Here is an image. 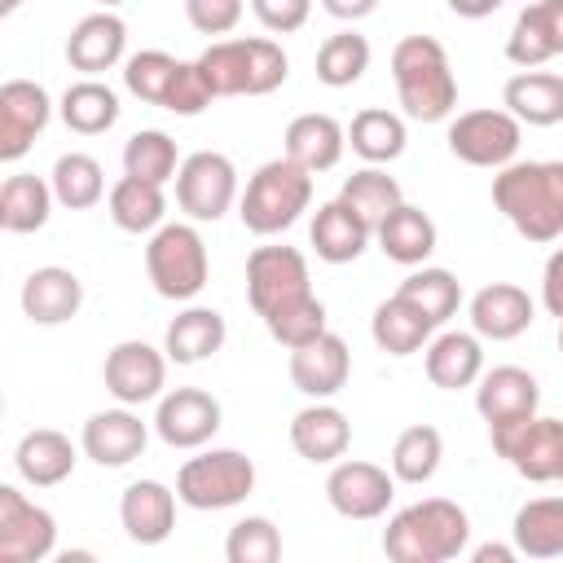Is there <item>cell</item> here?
I'll return each instance as SVG.
<instances>
[{
	"instance_id": "f546056e",
	"label": "cell",
	"mask_w": 563,
	"mask_h": 563,
	"mask_svg": "<svg viewBox=\"0 0 563 563\" xmlns=\"http://www.w3.org/2000/svg\"><path fill=\"white\" fill-rule=\"evenodd\" d=\"M435 220L422 211V207H413V202H400L378 229H374V242H378V251L391 260V264H405V268H418V264H427L431 260V251H435Z\"/></svg>"
},
{
	"instance_id": "ac0fdd59",
	"label": "cell",
	"mask_w": 563,
	"mask_h": 563,
	"mask_svg": "<svg viewBox=\"0 0 563 563\" xmlns=\"http://www.w3.org/2000/svg\"><path fill=\"white\" fill-rule=\"evenodd\" d=\"M128 53V22L114 9H97L88 18H79L66 35V62L70 70L97 79L106 70H114Z\"/></svg>"
},
{
	"instance_id": "f6af8a7d",
	"label": "cell",
	"mask_w": 563,
	"mask_h": 563,
	"mask_svg": "<svg viewBox=\"0 0 563 563\" xmlns=\"http://www.w3.org/2000/svg\"><path fill=\"white\" fill-rule=\"evenodd\" d=\"M224 559L229 563H277L282 559V532L264 515H246L229 528L224 537Z\"/></svg>"
},
{
	"instance_id": "cb8c5ba5",
	"label": "cell",
	"mask_w": 563,
	"mask_h": 563,
	"mask_svg": "<svg viewBox=\"0 0 563 563\" xmlns=\"http://www.w3.org/2000/svg\"><path fill=\"white\" fill-rule=\"evenodd\" d=\"M537 405H541V387L519 365H493L475 383V409H479V418L488 427L493 422H510V418H532Z\"/></svg>"
},
{
	"instance_id": "816d5d0a",
	"label": "cell",
	"mask_w": 563,
	"mask_h": 563,
	"mask_svg": "<svg viewBox=\"0 0 563 563\" xmlns=\"http://www.w3.org/2000/svg\"><path fill=\"white\" fill-rule=\"evenodd\" d=\"M541 303L550 317L563 321V246H554L545 268H541Z\"/></svg>"
},
{
	"instance_id": "681fc988",
	"label": "cell",
	"mask_w": 563,
	"mask_h": 563,
	"mask_svg": "<svg viewBox=\"0 0 563 563\" xmlns=\"http://www.w3.org/2000/svg\"><path fill=\"white\" fill-rule=\"evenodd\" d=\"M242 0H185V18L198 35H229L242 22Z\"/></svg>"
},
{
	"instance_id": "1f68e13d",
	"label": "cell",
	"mask_w": 563,
	"mask_h": 563,
	"mask_svg": "<svg viewBox=\"0 0 563 563\" xmlns=\"http://www.w3.org/2000/svg\"><path fill=\"white\" fill-rule=\"evenodd\" d=\"M229 339V325L216 308H185L167 321V334H163V352L167 361L176 365H198L207 356H216Z\"/></svg>"
},
{
	"instance_id": "d6986e66",
	"label": "cell",
	"mask_w": 563,
	"mask_h": 563,
	"mask_svg": "<svg viewBox=\"0 0 563 563\" xmlns=\"http://www.w3.org/2000/svg\"><path fill=\"white\" fill-rule=\"evenodd\" d=\"M347 378H352V352H347V343H343L334 330L317 334V339L303 343V347H290V383H295V391H303L308 400H330V396H339V391L347 387Z\"/></svg>"
},
{
	"instance_id": "8fae6325",
	"label": "cell",
	"mask_w": 563,
	"mask_h": 563,
	"mask_svg": "<svg viewBox=\"0 0 563 563\" xmlns=\"http://www.w3.org/2000/svg\"><path fill=\"white\" fill-rule=\"evenodd\" d=\"M238 198H242L238 194V167H233L229 154L198 150V154L180 158V172H176V207L194 224H216Z\"/></svg>"
},
{
	"instance_id": "9c48e42d",
	"label": "cell",
	"mask_w": 563,
	"mask_h": 563,
	"mask_svg": "<svg viewBox=\"0 0 563 563\" xmlns=\"http://www.w3.org/2000/svg\"><path fill=\"white\" fill-rule=\"evenodd\" d=\"M493 453L501 462H510L523 479L532 484H550L559 479L563 466V418H510V422H493L488 427Z\"/></svg>"
},
{
	"instance_id": "5b68a950",
	"label": "cell",
	"mask_w": 563,
	"mask_h": 563,
	"mask_svg": "<svg viewBox=\"0 0 563 563\" xmlns=\"http://www.w3.org/2000/svg\"><path fill=\"white\" fill-rule=\"evenodd\" d=\"M312 207V172H303L299 163L268 158L246 176V189L238 198V216L255 238H273L286 233L303 211Z\"/></svg>"
},
{
	"instance_id": "2e32d148",
	"label": "cell",
	"mask_w": 563,
	"mask_h": 563,
	"mask_svg": "<svg viewBox=\"0 0 563 563\" xmlns=\"http://www.w3.org/2000/svg\"><path fill=\"white\" fill-rule=\"evenodd\" d=\"M53 101L35 79H4L0 84V158L18 163L35 136L48 128Z\"/></svg>"
},
{
	"instance_id": "4fadbf2b",
	"label": "cell",
	"mask_w": 563,
	"mask_h": 563,
	"mask_svg": "<svg viewBox=\"0 0 563 563\" xmlns=\"http://www.w3.org/2000/svg\"><path fill=\"white\" fill-rule=\"evenodd\" d=\"M396 497V475L365 457H339L325 475V501L343 519H378Z\"/></svg>"
},
{
	"instance_id": "7dc6e473",
	"label": "cell",
	"mask_w": 563,
	"mask_h": 563,
	"mask_svg": "<svg viewBox=\"0 0 563 563\" xmlns=\"http://www.w3.org/2000/svg\"><path fill=\"white\" fill-rule=\"evenodd\" d=\"M264 330H268L286 352H290V347H303V343H312L317 334L330 330V321H325V303L312 295V299H303V303H295V308H286V312H277V317H268Z\"/></svg>"
},
{
	"instance_id": "4316f807",
	"label": "cell",
	"mask_w": 563,
	"mask_h": 563,
	"mask_svg": "<svg viewBox=\"0 0 563 563\" xmlns=\"http://www.w3.org/2000/svg\"><path fill=\"white\" fill-rule=\"evenodd\" d=\"M18 299H22L26 321H35V325H62V321H70L79 312L84 282L70 268H62V264H44V268L26 273Z\"/></svg>"
},
{
	"instance_id": "91938a15",
	"label": "cell",
	"mask_w": 563,
	"mask_h": 563,
	"mask_svg": "<svg viewBox=\"0 0 563 563\" xmlns=\"http://www.w3.org/2000/svg\"><path fill=\"white\" fill-rule=\"evenodd\" d=\"M559 352H563V321H559Z\"/></svg>"
},
{
	"instance_id": "f1b7e54d",
	"label": "cell",
	"mask_w": 563,
	"mask_h": 563,
	"mask_svg": "<svg viewBox=\"0 0 563 563\" xmlns=\"http://www.w3.org/2000/svg\"><path fill=\"white\" fill-rule=\"evenodd\" d=\"M501 106L528 123V128H554L563 123V75L554 70H519L501 88Z\"/></svg>"
},
{
	"instance_id": "d4e9b609",
	"label": "cell",
	"mask_w": 563,
	"mask_h": 563,
	"mask_svg": "<svg viewBox=\"0 0 563 563\" xmlns=\"http://www.w3.org/2000/svg\"><path fill=\"white\" fill-rule=\"evenodd\" d=\"M286 158L290 163H299L303 172H312V176H321V172H330V167H339V158H343V150H347V128L334 119V114H317V110H308V114H295L290 123H286Z\"/></svg>"
},
{
	"instance_id": "bcb514c9",
	"label": "cell",
	"mask_w": 563,
	"mask_h": 563,
	"mask_svg": "<svg viewBox=\"0 0 563 563\" xmlns=\"http://www.w3.org/2000/svg\"><path fill=\"white\" fill-rule=\"evenodd\" d=\"M550 57H554V44H550L545 22H541L537 0H532V4H523V9L515 13V22H510V35H506V62L519 66V70H537V66H545Z\"/></svg>"
},
{
	"instance_id": "c3c4849f",
	"label": "cell",
	"mask_w": 563,
	"mask_h": 563,
	"mask_svg": "<svg viewBox=\"0 0 563 563\" xmlns=\"http://www.w3.org/2000/svg\"><path fill=\"white\" fill-rule=\"evenodd\" d=\"M211 101H216V92H211L202 66H198V57H194V62H180V70H176V79H172V88H167L163 110H172V114H180V119H194V114H202Z\"/></svg>"
},
{
	"instance_id": "8d00e7d4",
	"label": "cell",
	"mask_w": 563,
	"mask_h": 563,
	"mask_svg": "<svg viewBox=\"0 0 563 563\" xmlns=\"http://www.w3.org/2000/svg\"><path fill=\"white\" fill-rule=\"evenodd\" d=\"M62 123L75 132V136H101L119 123V92L101 79H75L66 92H62Z\"/></svg>"
},
{
	"instance_id": "d6a6232c",
	"label": "cell",
	"mask_w": 563,
	"mask_h": 563,
	"mask_svg": "<svg viewBox=\"0 0 563 563\" xmlns=\"http://www.w3.org/2000/svg\"><path fill=\"white\" fill-rule=\"evenodd\" d=\"M53 185L31 172H13L0 185V229L4 233H40L53 216Z\"/></svg>"
},
{
	"instance_id": "ab89813d",
	"label": "cell",
	"mask_w": 563,
	"mask_h": 563,
	"mask_svg": "<svg viewBox=\"0 0 563 563\" xmlns=\"http://www.w3.org/2000/svg\"><path fill=\"white\" fill-rule=\"evenodd\" d=\"M396 290H400L409 303H418L435 330H440L449 317H457V308H462V282H457L449 268L418 264V268H413Z\"/></svg>"
},
{
	"instance_id": "603a6c76",
	"label": "cell",
	"mask_w": 563,
	"mask_h": 563,
	"mask_svg": "<svg viewBox=\"0 0 563 563\" xmlns=\"http://www.w3.org/2000/svg\"><path fill=\"white\" fill-rule=\"evenodd\" d=\"M352 444V422L339 405L330 400H312L303 405L295 418H290V449L303 457V462H317V466H334Z\"/></svg>"
},
{
	"instance_id": "6da1fadb",
	"label": "cell",
	"mask_w": 563,
	"mask_h": 563,
	"mask_svg": "<svg viewBox=\"0 0 563 563\" xmlns=\"http://www.w3.org/2000/svg\"><path fill=\"white\" fill-rule=\"evenodd\" d=\"M493 207L510 220V229L532 242H559L563 238V158H528L506 163L493 176Z\"/></svg>"
},
{
	"instance_id": "6f0895ef",
	"label": "cell",
	"mask_w": 563,
	"mask_h": 563,
	"mask_svg": "<svg viewBox=\"0 0 563 563\" xmlns=\"http://www.w3.org/2000/svg\"><path fill=\"white\" fill-rule=\"evenodd\" d=\"M26 0H0V13H13V9H22Z\"/></svg>"
},
{
	"instance_id": "9f6ffc18",
	"label": "cell",
	"mask_w": 563,
	"mask_h": 563,
	"mask_svg": "<svg viewBox=\"0 0 563 563\" xmlns=\"http://www.w3.org/2000/svg\"><path fill=\"white\" fill-rule=\"evenodd\" d=\"M475 563H515L519 559V545H497V541H484L471 550Z\"/></svg>"
},
{
	"instance_id": "7bdbcfd3",
	"label": "cell",
	"mask_w": 563,
	"mask_h": 563,
	"mask_svg": "<svg viewBox=\"0 0 563 563\" xmlns=\"http://www.w3.org/2000/svg\"><path fill=\"white\" fill-rule=\"evenodd\" d=\"M123 172L141 176V180H154V185H167L180 172V150L163 128H141L123 145Z\"/></svg>"
},
{
	"instance_id": "d590c367",
	"label": "cell",
	"mask_w": 563,
	"mask_h": 563,
	"mask_svg": "<svg viewBox=\"0 0 563 563\" xmlns=\"http://www.w3.org/2000/svg\"><path fill=\"white\" fill-rule=\"evenodd\" d=\"M510 537L523 559H563V497H532L515 510Z\"/></svg>"
},
{
	"instance_id": "b9f144b4",
	"label": "cell",
	"mask_w": 563,
	"mask_h": 563,
	"mask_svg": "<svg viewBox=\"0 0 563 563\" xmlns=\"http://www.w3.org/2000/svg\"><path fill=\"white\" fill-rule=\"evenodd\" d=\"M369 57H374V48L361 31H334L317 48V79L325 88H352L369 70Z\"/></svg>"
},
{
	"instance_id": "60d3db41",
	"label": "cell",
	"mask_w": 563,
	"mask_h": 563,
	"mask_svg": "<svg viewBox=\"0 0 563 563\" xmlns=\"http://www.w3.org/2000/svg\"><path fill=\"white\" fill-rule=\"evenodd\" d=\"M440 457H444V435L431 422H413L391 444V475L400 484H427L440 471Z\"/></svg>"
},
{
	"instance_id": "ee69618b",
	"label": "cell",
	"mask_w": 563,
	"mask_h": 563,
	"mask_svg": "<svg viewBox=\"0 0 563 563\" xmlns=\"http://www.w3.org/2000/svg\"><path fill=\"white\" fill-rule=\"evenodd\" d=\"M176 70H180V57H172V53H163V48H141V53H132V57L123 62V88H128L136 101L163 110Z\"/></svg>"
},
{
	"instance_id": "e575fe53",
	"label": "cell",
	"mask_w": 563,
	"mask_h": 563,
	"mask_svg": "<svg viewBox=\"0 0 563 563\" xmlns=\"http://www.w3.org/2000/svg\"><path fill=\"white\" fill-rule=\"evenodd\" d=\"M405 141H409L405 119H400L396 110H383V106H365V110H356L352 123H347V145H352V154L365 158V163H378V167L396 163V158L405 154Z\"/></svg>"
},
{
	"instance_id": "680465c9",
	"label": "cell",
	"mask_w": 563,
	"mask_h": 563,
	"mask_svg": "<svg viewBox=\"0 0 563 563\" xmlns=\"http://www.w3.org/2000/svg\"><path fill=\"white\" fill-rule=\"evenodd\" d=\"M97 4H101V9H114V4H123V0H97Z\"/></svg>"
},
{
	"instance_id": "83f0119b",
	"label": "cell",
	"mask_w": 563,
	"mask_h": 563,
	"mask_svg": "<svg viewBox=\"0 0 563 563\" xmlns=\"http://www.w3.org/2000/svg\"><path fill=\"white\" fill-rule=\"evenodd\" d=\"M75 462H79V449H75L70 435H62L57 427H35V431H26V435L18 440V449H13V466H18V475H22L31 488H53V484L70 479Z\"/></svg>"
},
{
	"instance_id": "484cf974",
	"label": "cell",
	"mask_w": 563,
	"mask_h": 563,
	"mask_svg": "<svg viewBox=\"0 0 563 563\" xmlns=\"http://www.w3.org/2000/svg\"><path fill=\"white\" fill-rule=\"evenodd\" d=\"M374 229L343 202V198H330L312 211V224H308V242L317 251V260L325 264H352L365 255Z\"/></svg>"
},
{
	"instance_id": "5bb4252c",
	"label": "cell",
	"mask_w": 563,
	"mask_h": 563,
	"mask_svg": "<svg viewBox=\"0 0 563 563\" xmlns=\"http://www.w3.org/2000/svg\"><path fill=\"white\" fill-rule=\"evenodd\" d=\"M57 550V519L13 484L0 488V563H44Z\"/></svg>"
},
{
	"instance_id": "7402d4cb",
	"label": "cell",
	"mask_w": 563,
	"mask_h": 563,
	"mask_svg": "<svg viewBox=\"0 0 563 563\" xmlns=\"http://www.w3.org/2000/svg\"><path fill=\"white\" fill-rule=\"evenodd\" d=\"M422 365H427L431 387L440 391L475 387L484 374V339L475 330H440L422 347Z\"/></svg>"
},
{
	"instance_id": "f907efd6",
	"label": "cell",
	"mask_w": 563,
	"mask_h": 563,
	"mask_svg": "<svg viewBox=\"0 0 563 563\" xmlns=\"http://www.w3.org/2000/svg\"><path fill=\"white\" fill-rule=\"evenodd\" d=\"M251 13L260 18L264 31H273V35H290V31H299V26L308 22L312 0H251Z\"/></svg>"
},
{
	"instance_id": "11a10c76",
	"label": "cell",
	"mask_w": 563,
	"mask_h": 563,
	"mask_svg": "<svg viewBox=\"0 0 563 563\" xmlns=\"http://www.w3.org/2000/svg\"><path fill=\"white\" fill-rule=\"evenodd\" d=\"M457 18H466V22H479V18H488V13H497L506 0H444Z\"/></svg>"
},
{
	"instance_id": "ba28073f",
	"label": "cell",
	"mask_w": 563,
	"mask_h": 563,
	"mask_svg": "<svg viewBox=\"0 0 563 563\" xmlns=\"http://www.w3.org/2000/svg\"><path fill=\"white\" fill-rule=\"evenodd\" d=\"M246 299L260 321L312 299L308 260L299 246H255L246 255Z\"/></svg>"
},
{
	"instance_id": "7c38bea8",
	"label": "cell",
	"mask_w": 563,
	"mask_h": 563,
	"mask_svg": "<svg viewBox=\"0 0 563 563\" xmlns=\"http://www.w3.org/2000/svg\"><path fill=\"white\" fill-rule=\"evenodd\" d=\"M101 378L119 405H150L167 387V352L145 339H123L106 352Z\"/></svg>"
},
{
	"instance_id": "277c9868",
	"label": "cell",
	"mask_w": 563,
	"mask_h": 563,
	"mask_svg": "<svg viewBox=\"0 0 563 563\" xmlns=\"http://www.w3.org/2000/svg\"><path fill=\"white\" fill-rule=\"evenodd\" d=\"M198 66H202V75H207L216 97H268L290 75L286 48L277 40H268V35L211 40L198 53Z\"/></svg>"
},
{
	"instance_id": "ffe728a7",
	"label": "cell",
	"mask_w": 563,
	"mask_h": 563,
	"mask_svg": "<svg viewBox=\"0 0 563 563\" xmlns=\"http://www.w3.org/2000/svg\"><path fill=\"white\" fill-rule=\"evenodd\" d=\"M537 321V303L523 286L515 282H488L471 295V330L479 339H493V343H510L519 339L528 325Z\"/></svg>"
},
{
	"instance_id": "52a82bcc",
	"label": "cell",
	"mask_w": 563,
	"mask_h": 563,
	"mask_svg": "<svg viewBox=\"0 0 563 563\" xmlns=\"http://www.w3.org/2000/svg\"><path fill=\"white\" fill-rule=\"evenodd\" d=\"M255 493V462L242 449H202L176 471V497L189 510H229Z\"/></svg>"
},
{
	"instance_id": "3957f363",
	"label": "cell",
	"mask_w": 563,
	"mask_h": 563,
	"mask_svg": "<svg viewBox=\"0 0 563 563\" xmlns=\"http://www.w3.org/2000/svg\"><path fill=\"white\" fill-rule=\"evenodd\" d=\"M391 84L400 110L418 123H444L457 110V75L435 35H405L391 48Z\"/></svg>"
},
{
	"instance_id": "db71d44e",
	"label": "cell",
	"mask_w": 563,
	"mask_h": 563,
	"mask_svg": "<svg viewBox=\"0 0 563 563\" xmlns=\"http://www.w3.org/2000/svg\"><path fill=\"white\" fill-rule=\"evenodd\" d=\"M321 9L330 18H339V22H361V18H369L378 9V0H321Z\"/></svg>"
},
{
	"instance_id": "f5cc1de1",
	"label": "cell",
	"mask_w": 563,
	"mask_h": 563,
	"mask_svg": "<svg viewBox=\"0 0 563 563\" xmlns=\"http://www.w3.org/2000/svg\"><path fill=\"white\" fill-rule=\"evenodd\" d=\"M537 13L545 22V35L554 44V57L563 53V0H537Z\"/></svg>"
},
{
	"instance_id": "94428289",
	"label": "cell",
	"mask_w": 563,
	"mask_h": 563,
	"mask_svg": "<svg viewBox=\"0 0 563 563\" xmlns=\"http://www.w3.org/2000/svg\"><path fill=\"white\" fill-rule=\"evenodd\" d=\"M559 484H563V466H559Z\"/></svg>"
},
{
	"instance_id": "f35d334b",
	"label": "cell",
	"mask_w": 563,
	"mask_h": 563,
	"mask_svg": "<svg viewBox=\"0 0 563 563\" xmlns=\"http://www.w3.org/2000/svg\"><path fill=\"white\" fill-rule=\"evenodd\" d=\"M48 185H53V198L66 211H88V207H97L106 198V172H101V163L92 154H79V150L62 154L53 163Z\"/></svg>"
},
{
	"instance_id": "7a4b0ae2",
	"label": "cell",
	"mask_w": 563,
	"mask_h": 563,
	"mask_svg": "<svg viewBox=\"0 0 563 563\" xmlns=\"http://www.w3.org/2000/svg\"><path fill=\"white\" fill-rule=\"evenodd\" d=\"M471 545V515L449 497H422L400 506L383 528V554L391 563H449Z\"/></svg>"
},
{
	"instance_id": "4dcf8cb0",
	"label": "cell",
	"mask_w": 563,
	"mask_h": 563,
	"mask_svg": "<svg viewBox=\"0 0 563 563\" xmlns=\"http://www.w3.org/2000/svg\"><path fill=\"white\" fill-rule=\"evenodd\" d=\"M431 334H435V325L427 321V312L418 303H409L400 290L391 299H383L374 308V317H369V339L387 356H413V352H422L431 343Z\"/></svg>"
},
{
	"instance_id": "30bf717a",
	"label": "cell",
	"mask_w": 563,
	"mask_h": 563,
	"mask_svg": "<svg viewBox=\"0 0 563 563\" xmlns=\"http://www.w3.org/2000/svg\"><path fill=\"white\" fill-rule=\"evenodd\" d=\"M449 154L462 158L466 167H488L501 172L506 163H515L519 141H523V123L506 110V106H484V110H462L457 119H449Z\"/></svg>"
},
{
	"instance_id": "836d02e7",
	"label": "cell",
	"mask_w": 563,
	"mask_h": 563,
	"mask_svg": "<svg viewBox=\"0 0 563 563\" xmlns=\"http://www.w3.org/2000/svg\"><path fill=\"white\" fill-rule=\"evenodd\" d=\"M106 207H110V220L123 233H154L158 224H167V194H163V185L128 176V172L110 185Z\"/></svg>"
},
{
	"instance_id": "74e56055",
	"label": "cell",
	"mask_w": 563,
	"mask_h": 563,
	"mask_svg": "<svg viewBox=\"0 0 563 563\" xmlns=\"http://www.w3.org/2000/svg\"><path fill=\"white\" fill-rule=\"evenodd\" d=\"M339 198L369 224V229H378L400 202H405V194H400V180L396 176H387V167H378V163H365L361 172H352L347 180H343V189H339Z\"/></svg>"
},
{
	"instance_id": "44dd1931",
	"label": "cell",
	"mask_w": 563,
	"mask_h": 563,
	"mask_svg": "<svg viewBox=\"0 0 563 563\" xmlns=\"http://www.w3.org/2000/svg\"><path fill=\"white\" fill-rule=\"evenodd\" d=\"M176 488L163 479H132L119 497V523L136 545H163L176 528Z\"/></svg>"
},
{
	"instance_id": "8992f818",
	"label": "cell",
	"mask_w": 563,
	"mask_h": 563,
	"mask_svg": "<svg viewBox=\"0 0 563 563\" xmlns=\"http://www.w3.org/2000/svg\"><path fill=\"white\" fill-rule=\"evenodd\" d=\"M145 273H150L154 295L176 299V303H189L207 286L211 260H207V242L194 229V220H172V224H158L150 233V242H145Z\"/></svg>"
},
{
	"instance_id": "9a60e30c",
	"label": "cell",
	"mask_w": 563,
	"mask_h": 563,
	"mask_svg": "<svg viewBox=\"0 0 563 563\" xmlns=\"http://www.w3.org/2000/svg\"><path fill=\"white\" fill-rule=\"evenodd\" d=\"M220 400L202 387H172L158 396L154 409V431L167 449H202L220 431Z\"/></svg>"
},
{
	"instance_id": "e0dca14e",
	"label": "cell",
	"mask_w": 563,
	"mask_h": 563,
	"mask_svg": "<svg viewBox=\"0 0 563 563\" xmlns=\"http://www.w3.org/2000/svg\"><path fill=\"white\" fill-rule=\"evenodd\" d=\"M150 444V427L141 422V413H132V405H119V409H97L84 431H79V449L84 457H92L97 466H128L145 453Z\"/></svg>"
}]
</instances>
